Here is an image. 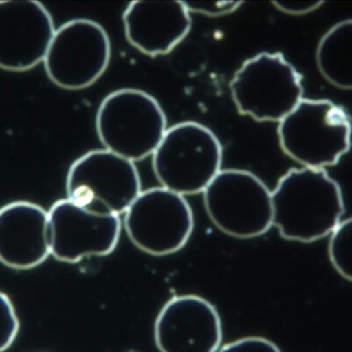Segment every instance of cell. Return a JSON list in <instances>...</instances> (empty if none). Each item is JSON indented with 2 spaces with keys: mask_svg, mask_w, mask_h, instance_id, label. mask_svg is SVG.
I'll return each mask as SVG.
<instances>
[{
  "mask_svg": "<svg viewBox=\"0 0 352 352\" xmlns=\"http://www.w3.org/2000/svg\"><path fill=\"white\" fill-rule=\"evenodd\" d=\"M273 226L288 241L310 242L328 236L342 221L340 187L324 169L292 168L272 192Z\"/></svg>",
  "mask_w": 352,
  "mask_h": 352,
  "instance_id": "obj_1",
  "label": "cell"
},
{
  "mask_svg": "<svg viewBox=\"0 0 352 352\" xmlns=\"http://www.w3.org/2000/svg\"><path fill=\"white\" fill-rule=\"evenodd\" d=\"M351 119L329 100L305 99L279 122L281 149L304 168L338 164L351 147Z\"/></svg>",
  "mask_w": 352,
  "mask_h": 352,
  "instance_id": "obj_2",
  "label": "cell"
},
{
  "mask_svg": "<svg viewBox=\"0 0 352 352\" xmlns=\"http://www.w3.org/2000/svg\"><path fill=\"white\" fill-rule=\"evenodd\" d=\"M223 150L216 135L196 122H184L166 131L153 154L160 184L181 196L204 192L222 170Z\"/></svg>",
  "mask_w": 352,
  "mask_h": 352,
  "instance_id": "obj_3",
  "label": "cell"
},
{
  "mask_svg": "<svg viewBox=\"0 0 352 352\" xmlns=\"http://www.w3.org/2000/svg\"><path fill=\"white\" fill-rule=\"evenodd\" d=\"M96 124L106 150L132 162L153 155L168 130L157 100L133 88L109 94L100 103Z\"/></svg>",
  "mask_w": 352,
  "mask_h": 352,
  "instance_id": "obj_4",
  "label": "cell"
},
{
  "mask_svg": "<svg viewBox=\"0 0 352 352\" xmlns=\"http://www.w3.org/2000/svg\"><path fill=\"white\" fill-rule=\"evenodd\" d=\"M230 89L241 115L279 122L303 99L302 75L281 53L263 52L242 64Z\"/></svg>",
  "mask_w": 352,
  "mask_h": 352,
  "instance_id": "obj_5",
  "label": "cell"
},
{
  "mask_svg": "<svg viewBox=\"0 0 352 352\" xmlns=\"http://www.w3.org/2000/svg\"><path fill=\"white\" fill-rule=\"evenodd\" d=\"M203 193L209 218L229 236L256 238L273 226L272 191L253 173L221 170Z\"/></svg>",
  "mask_w": 352,
  "mask_h": 352,
  "instance_id": "obj_6",
  "label": "cell"
},
{
  "mask_svg": "<svg viewBox=\"0 0 352 352\" xmlns=\"http://www.w3.org/2000/svg\"><path fill=\"white\" fill-rule=\"evenodd\" d=\"M66 192L88 212L120 216L142 190L134 162L105 149L91 151L72 163Z\"/></svg>",
  "mask_w": 352,
  "mask_h": 352,
  "instance_id": "obj_7",
  "label": "cell"
},
{
  "mask_svg": "<svg viewBox=\"0 0 352 352\" xmlns=\"http://www.w3.org/2000/svg\"><path fill=\"white\" fill-rule=\"evenodd\" d=\"M124 214L125 230L132 243L152 256L178 252L194 230L190 204L163 187L142 191Z\"/></svg>",
  "mask_w": 352,
  "mask_h": 352,
  "instance_id": "obj_8",
  "label": "cell"
},
{
  "mask_svg": "<svg viewBox=\"0 0 352 352\" xmlns=\"http://www.w3.org/2000/svg\"><path fill=\"white\" fill-rule=\"evenodd\" d=\"M110 56L111 45L104 28L88 19H75L56 30L43 62L56 86L80 90L102 77Z\"/></svg>",
  "mask_w": 352,
  "mask_h": 352,
  "instance_id": "obj_9",
  "label": "cell"
},
{
  "mask_svg": "<svg viewBox=\"0 0 352 352\" xmlns=\"http://www.w3.org/2000/svg\"><path fill=\"white\" fill-rule=\"evenodd\" d=\"M121 231L120 216L88 212L68 198L56 202L48 212L50 254L60 262L108 256L118 246Z\"/></svg>",
  "mask_w": 352,
  "mask_h": 352,
  "instance_id": "obj_10",
  "label": "cell"
},
{
  "mask_svg": "<svg viewBox=\"0 0 352 352\" xmlns=\"http://www.w3.org/2000/svg\"><path fill=\"white\" fill-rule=\"evenodd\" d=\"M222 338L218 310L197 295L173 297L160 310L154 325L160 352H217Z\"/></svg>",
  "mask_w": 352,
  "mask_h": 352,
  "instance_id": "obj_11",
  "label": "cell"
},
{
  "mask_svg": "<svg viewBox=\"0 0 352 352\" xmlns=\"http://www.w3.org/2000/svg\"><path fill=\"white\" fill-rule=\"evenodd\" d=\"M55 31L40 2L0 1V69L24 72L43 62Z\"/></svg>",
  "mask_w": 352,
  "mask_h": 352,
  "instance_id": "obj_12",
  "label": "cell"
},
{
  "mask_svg": "<svg viewBox=\"0 0 352 352\" xmlns=\"http://www.w3.org/2000/svg\"><path fill=\"white\" fill-rule=\"evenodd\" d=\"M129 43L144 54H168L188 36L190 12L182 1H133L124 12Z\"/></svg>",
  "mask_w": 352,
  "mask_h": 352,
  "instance_id": "obj_13",
  "label": "cell"
},
{
  "mask_svg": "<svg viewBox=\"0 0 352 352\" xmlns=\"http://www.w3.org/2000/svg\"><path fill=\"white\" fill-rule=\"evenodd\" d=\"M50 254L48 212L26 201L0 208V263L14 270H30Z\"/></svg>",
  "mask_w": 352,
  "mask_h": 352,
  "instance_id": "obj_14",
  "label": "cell"
},
{
  "mask_svg": "<svg viewBox=\"0 0 352 352\" xmlns=\"http://www.w3.org/2000/svg\"><path fill=\"white\" fill-rule=\"evenodd\" d=\"M316 63L320 74L333 86L342 90L352 87V21L338 22L320 40Z\"/></svg>",
  "mask_w": 352,
  "mask_h": 352,
  "instance_id": "obj_15",
  "label": "cell"
},
{
  "mask_svg": "<svg viewBox=\"0 0 352 352\" xmlns=\"http://www.w3.org/2000/svg\"><path fill=\"white\" fill-rule=\"evenodd\" d=\"M329 235L330 262L342 278L351 281V219L342 220Z\"/></svg>",
  "mask_w": 352,
  "mask_h": 352,
  "instance_id": "obj_16",
  "label": "cell"
},
{
  "mask_svg": "<svg viewBox=\"0 0 352 352\" xmlns=\"http://www.w3.org/2000/svg\"><path fill=\"white\" fill-rule=\"evenodd\" d=\"M20 330L16 312L10 298L0 292V352L8 350Z\"/></svg>",
  "mask_w": 352,
  "mask_h": 352,
  "instance_id": "obj_17",
  "label": "cell"
},
{
  "mask_svg": "<svg viewBox=\"0 0 352 352\" xmlns=\"http://www.w3.org/2000/svg\"><path fill=\"white\" fill-rule=\"evenodd\" d=\"M217 352H281L278 345L263 336H247L229 342Z\"/></svg>",
  "mask_w": 352,
  "mask_h": 352,
  "instance_id": "obj_18",
  "label": "cell"
},
{
  "mask_svg": "<svg viewBox=\"0 0 352 352\" xmlns=\"http://www.w3.org/2000/svg\"><path fill=\"white\" fill-rule=\"evenodd\" d=\"M188 11L197 12L210 17L224 16L234 12L241 8L242 2L219 1V2H184Z\"/></svg>",
  "mask_w": 352,
  "mask_h": 352,
  "instance_id": "obj_19",
  "label": "cell"
},
{
  "mask_svg": "<svg viewBox=\"0 0 352 352\" xmlns=\"http://www.w3.org/2000/svg\"><path fill=\"white\" fill-rule=\"evenodd\" d=\"M279 11L290 15H305L311 14L324 4L322 1H286L272 2Z\"/></svg>",
  "mask_w": 352,
  "mask_h": 352,
  "instance_id": "obj_20",
  "label": "cell"
}]
</instances>
